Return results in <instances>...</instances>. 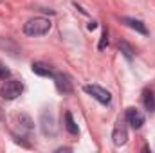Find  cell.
Segmentation results:
<instances>
[{"label": "cell", "mask_w": 155, "mask_h": 153, "mask_svg": "<svg viewBox=\"0 0 155 153\" xmlns=\"http://www.w3.org/2000/svg\"><path fill=\"white\" fill-rule=\"evenodd\" d=\"M52 79H54V83H56L58 92H61V94H71V92H72V83H71V77L67 76V74L54 72Z\"/></svg>", "instance_id": "8992f818"}, {"label": "cell", "mask_w": 155, "mask_h": 153, "mask_svg": "<svg viewBox=\"0 0 155 153\" xmlns=\"http://www.w3.org/2000/svg\"><path fill=\"white\" fill-rule=\"evenodd\" d=\"M112 139H114V144L116 146H124L126 141H128V132H126V124L123 119H117L116 126H114V132H112Z\"/></svg>", "instance_id": "277c9868"}, {"label": "cell", "mask_w": 155, "mask_h": 153, "mask_svg": "<svg viewBox=\"0 0 155 153\" xmlns=\"http://www.w3.org/2000/svg\"><path fill=\"white\" fill-rule=\"evenodd\" d=\"M49 29H51V20L43 16H35L24 25V33L27 36H43L49 33Z\"/></svg>", "instance_id": "6da1fadb"}, {"label": "cell", "mask_w": 155, "mask_h": 153, "mask_svg": "<svg viewBox=\"0 0 155 153\" xmlns=\"http://www.w3.org/2000/svg\"><path fill=\"white\" fill-rule=\"evenodd\" d=\"M22 90H24V86H22L20 81H16V79H7V81L0 86V96H2L5 101H13V99H16V97L22 94Z\"/></svg>", "instance_id": "7a4b0ae2"}, {"label": "cell", "mask_w": 155, "mask_h": 153, "mask_svg": "<svg viewBox=\"0 0 155 153\" xmlns=\"http://www.w3.org/2000/svg\"><path fill=\"white\" fill-rule=\"evenodd\" d=\"M96 27H97V24H96V22H90V24H88V29H90V31H92V29H96Z\"/></svg>", "instance_id": "2e32d148"}, {"label": "cell", "mask_w": 155, "mask_h": 153, "mask_svg": "<svg viewBox=\"0 0 155 153\" xmlns=\"http://www.w3.org/2000/svg\"><path fill=\"white\" fill-rule=\"evenodd\" d=\"M119 49H121V52L126 56V60H132V58H134V49L130 47L128 41H119Z\"/></svg>", "instance_id": "4fadbf2b"}, {"label": "cell", "mask_w": 155, "mask_h": 153, "mask_svg": "<svg viewBox=\"0 0 155 153\" xmlns=\"http://www.w3.org/2000/svg\"><path fill=\"white\" fill-rule=\"evenodd\" d=\"M124 121L134 128V130H139L143 124H144V115L141 114L137 108H134V106H130V108H126V114H124Z\"/></svg>", "instance_id": "5b68a950"}, {"label": "cell", "mask_w": 155, "mask_h": 153, "mask_svg": "<svg viewBox=\"0 0 155 153\" xmlns=\"http://www.w3.org/2000/svg\"><path fill=\"white\" fill-rule=\"evenodd\" d=\"M65 128H67V132H69L71 135H78V133H79L78 124L74 122V117H72L71 112H67V114H65Z\"/></svg>", "instance_id": "8fae6325"}, {"label": "cell", "mask_w": 155, "mask_h": 153, "mask_svg": "<svg viewBox=\"0 0 155 153\" xmlns=\"http://www.w3.org/2000/svg\"><path fill=\"white\" fill-rule=\"evenodd\" d=\"M18 121H20V130H24V132H31L33 130V121H31L29 115L22 114L18 117Z\"/></svg>", "instance_id": "7c38bea8"}, {"label": "cell", "mask_w": 155, "mask_h": 153, "mask_svg": "<svg viewBox=\"0 0 155 153\" xmlns=\"http://www.w3.org/2000/svg\"><path fill=\"white\" fill-rule=\"evenodd\" d=\"M123 22H124L130 29H134V31H137V33H141V34H148V29H146V25H144L141 20H135V18H123Z\"/></svg>", "instance_id": "30bf717a"}, {"label": "cell", "mask_w": 155, "mask_h": 153, "mask_svg": "<svg viewBox=\"0 0 155 153\" xmlns=\"http://www.w3.org/2000/svg\"><path fill=\"white\" fill-rule=\"evenodd\" d=\"M9 76H11V70L0 61V79H9Z\"/></svg>", "instance_id": "9a60e30c"}, {"label": "cell", "mask_w": 155, "mask_h": 153, "mask_svg": "<svg viewBox=\"0 0 155 153\" xmlns=\"http://www.w3.org/2000/svg\"><path fill=\"white\" fill-rule=\"evenodd\" d=\"M83 90H85L88 96H92L96 101H99L101 105H110V101H112L110 92H108L107 88L99 86V85H85V86H83Z\"/></svg>", "instance_id": "3957f363"}, {"label": "cell", "mask_w": 155, "mask_h": 153, "mask_svg": "<svg viewBox=\"0 0 155 153\" xmlns=\"http://www.w3.org/2000/svg\"><path fill=\"white\" fill-rule=\"evenodd\" d=\"M108 45V31L105 29L103 31V34H101V40H99V45H97V49L99 50H105V47Z\"/></svg>", "instance_id": "5bb4252c"}, {"label": "cell", "mask_w": 155, "mask_h": 153, "mask_svg": "<svg viewBox=\"0 0 155 153\" xmlns=\"http://www.w3.org/2000/svg\"><path fill=\"white\" fill-rule=\"evenodd\" d=\"M31 69H33V72L38 74V76H43V77H52L54 76V70H52L47 63H41V61H35V63L31 65Z\"/></svg>", "instance_id": "ba28073f"}, {"label": "cell", "mask_w": 155, "mask_h": 153, "mask_svg": "<svg viewBox=\"0 0 155 153\" xmlns=\"http://www.w3.org/2000/svg\"><path fill=\"white\" fill-rule=\"evenodd\" d=\"M143 103H144V108L148 110V114H155V94L152 90L143 92Z\"/></svg>", "instance_id": "9c48e42d"}, {"label": "cell", "mask_w": 155, "mask_h": 153, "mask_svg": "<svg viewBox=\"0 0 155 153\" xmlns=\"http://www.w3.org/2000/svg\"><path fill=\"white\" fill-rule=\"evenodd\" d=\"M41 132H43V135H56V132H58V128H56V121H54V115L52 114H45L41 115Z\"/></svg>", "instance_id": "52a82bcc"}, {"label": "cell", "mask_w": 155, "mask_h": 153, "mask_svg": "<svg viewBox=\"0 0 155 153\" xmlns=\"http://www.w3.org/2000/svg\"><path fill=\"white\" fill-rule=\"evenodd\" d=\"M0 2H2V0H0Z\"/></svg>", "instance_id": "e0dca14e"}]
</instances>
